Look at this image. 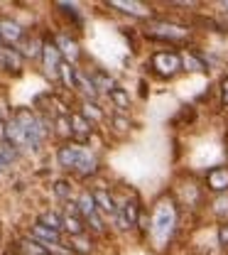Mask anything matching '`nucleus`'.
Instances as JSON below:
<instances>
[{"mask_svg": "<svg viewBox=\"0 0 228 255\" xmlns=\"http://www.w3.org/2000/svg\"><path fill=\"white\" fill-rule=\"evenodd\" d=\"M177 199L174 196H162L157 199L155 209H152V219H150V236L155 241V248L164 251L172 241H174V233H177V226H179V209H177Z\"/></svg>", "mask_w": 228, "mask_h": 255, "instance_id": "f257e3e1", "label": "nucleus"}, {"mask_svg": "<svg viewBox=\"0 0 228 255\" xmlns=\"http://www.w3.org/2000/svg\"><path fill=\"white\" fill-rule=\"evenodd\" d=\"M142 32H145L147 39L160 42V44H169V47L184 44L194 34V30L189 25H179V22L164 20V17H150V20H145V30Z\"/></svg>", "mask_w": 228, "mask_h": 255, "instance_id": "f03ea898", "label": "nucleus"}, {"mask_svg": "<svg viewBox=\"0 0 228 255\" xmlns=\"http://www.w3.org/2000/svg\"><path fill=\"white\" fill-rule=\"evenodd\" d=\"M10 118L25 132V140H27V147H30V150H39V147L47 142V137L52 135V128H49L52 123H49L47 118L37 116L30 108H17Z\"/></svg>", "mask_w": 228, "mask_h": 255, "instance_id": "7ed1b4c3", "label": "nucleus"}, {"mask_svg": "<svg viewBox=\"0 0 228 255\" xmlns=\"http://www.w3.org/2000/svg\"><path fill=\"white\" fill-rule=\"evenodd\" d=\"M147 69H150L157 79H174V76L182 71V57H179V52H164V49H157V52L150 54Z\"/></svg>", "mask_w": 228, "mask_h": 255, "instance_id": "20e7f679", "label": "nucleus"}, {"mask_svg": "<svg viewBox=\"0 0 228 255\" xmlns=\"http://www.w3.org/2000/svg\"><path fill=\"white\" fill-rule=\"evenodd\" d=\"M39 59H42L44 74H47L49 79H59V66H62V62H64V59H62V54H59L57 44L52 42V37H47V39H44Z\"/></svg>", "mask_w": 228, "mask_h": 255, "instance_id": "39448f33", "label": "nucleus"}, {"mask_svg": "<svg viewBox=\"0 0 228 255\" xmlns=\"http://www.w3.org/2000/svg\"><path fill=\"white\" fill-rule=\"evenodd\" d=\"M52 42L57 44V49H59V54H62V59H64L66 64H74L81 59V44L69 34V32H57L54 37H52Z\"/></svg>", "mask_w": 228, "mask_h": 255, "instance_id": "423d86ee", "label": "nucleus"}, {"mask_svg": "<svg viewBox=\"0 0 228 255\" xmlns=\"http://www.w3.org/2000/svg\"><path fill=\"white\" fill-rule=\"evenodd\" d=\"M91 191V199L96 204V211L101 216H108V219H115L118 216V199L111 194V189L106 187H94Z\"/></svg>", "mask_w": 228, "mask_h": 255, "instance_id": "0eeeda50", "label": "nucleus"}, {"mask_svg": "<svg viewBox=\"0 0 228 255\" xmlns=\"http://www.w3.org/2000/svg\"><path fill=\"white\" fill-rule=\"evenodd\" d=\"M98 169H101V159H98V155L89 147V145H84V147H81V155H79V162H76L74 174L81 177V179H89V177L98 174Z\"/></svg>", "mask_w": 228, "mask_h": 255, "instance_id": "6e6552de", "label": "nucleus"}, {"mask_svg": "<svg viewBox=\"0 0 228 255\" xmlns=\"http://www.w3.org/2000/svg\"><path fill=\"white\" fill-rule=\"evenodd\" d=\"M25 37H27V30H25L17 20H10V17H2V20H0V42H2V44L15 47V44H20Z\"/></svg>", "mask_w": 228, "mask_h": 255, "instance_id": "1a4fd4ad", "label": "nucleus"}, {"mask_svg": "<svg viewBox=\"0 0 228 255\" xmlns=\"http://www.w3.org/2000/svg\"><path fill=\"white\" fill-rule=\"evenodd\" d=\"M108 7H113V10H118V12H123V15H130L135 20H150L152 17V10H150V5H145V2H137V0H113V2H106Z\"/></svg>", "mask_w": 228, "mask_h": 255, "instance_id": "9d476101", "label": "nucleus"}, {"mask_svg": "<svg viewBox=\"0 0 228 255\" xmlns=\"http://www.w3.org/2000/svg\"><path fill=\"white\" fill-rule=\"evenodd\" d=\"M0 66L10 74H22V66H25V57L20 54L17 47H7V44H0Z\"/></svg>", "mask_w": 228, "mask_h": 255, "instance_id": "9b49d317", "label": "nucleus"}, {"mask_svg": "<svg viewBox=\"0 0 228 255\" xmlns=\"http://www.w3.org/2000/svg\"><path fill=\"white\" fill-rule=\"evenodd\" d=\"M81 147L84 145H79V142H62L57 147V162H59V167L66 169V172H74L76 169V162H79V155H81Z\"/></svg>", "mask_w": 228, "mask_h": 255, "instance_id": "f8f14e48", "label": "nucleus"}, {"mask_svg": "<svg viewBox=\"0 0 228 255\" xmlns=\"http://www.w3.org/2000/svg\"><path fill=\"white\" fill-rule=\"evenodd\" d=\"M206 189L214 194H228V164L211 167L206 172Z\"/></svg>", "mask_w": 228, "mask_h": 255, "instance_id": "ddd939ff", "label": "nucleus"}, {"mask_svg": "<svg viewBox=\"0 0 228 255\" xmlns=\"http://www.w3.org/2000/svg\"><path fill=\"white\" fill-rule=\"evenodd\" d=\"M69 126H71V142H79V145H84L94 132V126L81 113H69Z\"/></svg>", "mask_w": 228, "mask_h": 255, "instance_id": "4468645a", "label": "nucleus"}, {"mask_svg": "<svg viewBox=\"0 0 228 255\" xmlns=\"http://www.w3.org/2000/svg\"><path fill=\"white\" fill-rule=\"evenodd\" d=\"M86 74H89L91 84L96 86L98 96H101V94H111V91L115 89V79H113L108 71H103V69H89Z\"/></svg>", "mask_w": 228, "mask_h": 255, "instance_id": "2eb2a0df", "label": "nucleus"}, {"mask_svg": "<svg viewBox=\"0 0 228 255\" xmlns=\"http://www.w3.org/2000/svg\"><path fill=\"white\" fill-rule=\"evenodd\" d=\"M69 251L74 255H91L94 253V238L89 233H81V236H69Z\"/></svg>", "mask_w": 228, "mask_h": 255, "instance_id": "dca6fc26", "label": "nucleus"}, {"mask_svg": "<svg viewBox=\"0 0 228 255\" xmlns=\"http://www.w3.org/2000/svg\"><path fill=\"white\" fill-rule=\"evenodd\" d=\"M74 206H76V214L81 216V221H86L91 214H96V204H94V199H91V191L84 189L79 194V199L74 201Z\"/></svg>", "mask_w": 228, "mask_h": 255, "instance_id": "f3484780", "label": "nucleus"}, {"mask_svg": "<svg viewBox=\"0 0 228 255\" xmlns=\"http://www.w3.org/2000/svg\"><path fill=\"white\" fill-rule=\"evenodd\" d=\"M179 57H182V69H187V71H209L206 59L199 52H194V49H189V52H184Z\"/></svg>", "mask_w": 228, "mask_h": 255, "instance_id": "a211bd4d", "label": "nucleus"}, {"mask_svg": "<svg viewBox=\"0 0 228 255\" xmlns=\"http://www.w3.org/2000/svg\"><path fill=\"white\" fill-rule=\"evenodd\" d=\"M20 44H22V47H20V54H22L25 59H39L44 39H42V37H30V34H27Z\"/></svg>", "mask_w": 228, "mask_h": 255, "instance_id": "6ab92c4d", "label": "nucleus"}, {"mask_svg": "<svg viewBox=\"0 0 228 255\" xmlns=\"http://www.w3.org/2000/svg\"><path fill=\"white\" fill-rule=\"evenodd\" d=\"M62 231L69 233V236H81V233H86V226L81 221V216L64 211V214H62Z\"/></svg>", "mask_w": 228, "mask_h": 255, "instance_id": "aec40b11", "label": "nucleus"}, {"mask_svg": "<svg viewBox=\"0 0 228 255\" xmlns=\"http://www.w3.org/2000/svg\"><path fill=\"white\" fill-rule=\"evenodd\" d=\"M15 251H17L20 255H47V253H49L44 246H39V243H37V241H32L30 236L20 238V241H17V246H15Z\"/></svg>", "mask_w": 228, "mask_h": 255, "instance_id": "412c9836", "label": "nucleus"}, {"mask_svg": "<svg viewBox=\"0 0 228 255\" xmlns=\"http://www.w3.org/2000/svg\"><path fill=\"white\" fill-rule=\"evenodd\" d=\"M108 98H111V103H113L120 113H125V111L130 108V94H128L123 86H118V84H115V89L108 94Z\"/></svg>", "mask_w": 228, "mask_h": 255, "instance_id": "4be33fe9", "label": "nucleus"}, {"mask_svg": "<svg viewBox=\"0 0 228 255\" xmlns=\"http://www.w3.org/2000/svg\"><path fill=\"white\" fill-rule=\"evenodd\" d=\"M91 126H96V123H101L103 121V111L96 106V101H84L81 103V111H79Z\"/></svg>", "mask_w": 228, "mask_h": 255, "instance_id": "5701e85b", "label": "nucleus"}, {"mask_svg": "<svg viewBox=\"0 0 228 255\" xmlns=\"http://www.w3.org/2000/svg\"><path fill=\"white\" fill-rule=\"evenodd\" d=\"M54 7H57L62 15H66L69 22L84 25V17H81V12H79V5H74V2H54Z\"/></svg>", "mask_w": 228, "mask_h": 255, "instance_id": "b1692460", "label": "nucleus"}, {"mask_svg": "<svg viewBox=\"0 0 228 255\" xmlns=\"http://www.w3.org/2000/svg\"><path fill=\"white\" fill-rule=\"evenodd\" d=\"M20 157V150H15L10 142H5V140H0V162H2V167L7 169V167H12L15 162Z\"/></svg>", "mask_w": 228, "mask_h": 255, "instance_id": "393cba45", "label": "nucleus"}, {"mask_svg": "<svg viewBox=\"0 0 228 255\" xmlns=\"http://www.w3.org/2000/svg\"><path fill=\"white\" fill-rule=\"evenodd\" d=\"M37 223H42V226H47V228L62 233V214H59V211H42Z\"/></svg>", "mask_w": 228, "mask_h": 255, "instance_id": "a878e982", "label": "nucleus"}, {"mask_svg": "<svg viewBox=\"0 0 228 255\" xmlns=\"http://www.w3.org/2000/svg\"><path fill=\"white\" fill-rule=\"evenodd\" d=\"M54 194H57V199H62V201H69V199H71V184H69L66 179H59V182H54Z\"/></svg>", "mask_w": 228, "mask_h": 255, "instance_id": "bb28decb", "label": "nucleus"}, {"mask_svg": "<svg viewBox=\"0 0 228 255\" xmlns=\"http://www.w3.org/2000/svg\"><path fill=\"white\" fill-rule=\"evenodd\" d=\"M111 123L115 126L118 132H125V130H130V118H125V116H120V113H115L113 118H111Z\"/></svg>", "mask_w": 228, "mask_h": 255, "instance_id": "cd10ccee", "label": "nucleus"}, {"mask_svg": "<svg viewBox=\"0 0 228 255\" xmlns=\"http://www.w3.org/2000/svg\"><path fill=\"white\" fill-rule=\"evenodd\" d=\"M219 243H221L224 248H228V221L219 226Z\"/></svg>", "mask_w": 228, "mask_h": 255, "instance_id": "c85d7f7f", "label": "nucleus"}, {"mask_svg": "<svg viewBox=\"0 0 228 255\" xmlns=\"http://www.w3.org/2000/svg\"><path fill=\"white\" fill-rule=\"evenodd\" d=\"M221 106L228 108V76L221 81Z\"/></svg>", "mask_w": 228, "mask_h": 255, "instance_id": "c756f323", "label": "nucleus"}, {"mask_svg": "<svg viewBox=\"0 0 228 255\" xmlns=\"http://www.w3.org/2000/svg\"><path fill=\"white\" fill-rule=\"evenodd\" d=\"M5 137V121H0V140Z\"/></svg>", "mask_w": 228, "mask_h": 255, "instance_id": "7c9ffc66", "label": "nucleus"}, {"mask_svg": "<svg viewBox=\"0 0 228 255\" xmlns=\"http://www.w3.org/2000/svg\"><path fill=\"white\" fill-rule=\"evenodd\" d=\"M221 7H224V10L228 12V0H224V2H221Z\"/></svg>", "mask_w": 228, "mask_h": 255, "instance_id": "2f4dec72", "label": "nucleus"}, {"mask_svg": "<svg viewBox=\"0 0 228 255\" xmlns=\"http://www.w3.org/2000/svg\"><path fill=\"white\" fill-rule=\"evenodd\" d=\"M2 172H5V167H2V162H0V174H2Z\"/></svg>", "mask_w": 228, "mask_h": 255, "instance_id": "473e14b6", "label": "nucleus"}, {"mask_svg": "<svg viewBox=\"0 0 228 255\" xmlns=\"http://www.w3.org/2000/svg\"><path fill=\"white\" fill-rule=\"evenodd\" d=\"M47 255H52V253H47Z\"/></svg>", "mask_w": 228, "mask_h": 255, "instance_id": "72a5a7b5", "label": "nucleus"}, {"mask_svg": "<svg viewBox=\"0 0 228 255\" xmlns=\"http://www.w3.org/2000/svg\"><path fill=\"white\" fill-rule=\"evenodd\" d=\"M0 44H2V42H0Z\"/></svg>", "mask_w": 228, "mask_h": 255, "instance_id": "f704fd0d", "label": "nucleus"}]
</instances>
